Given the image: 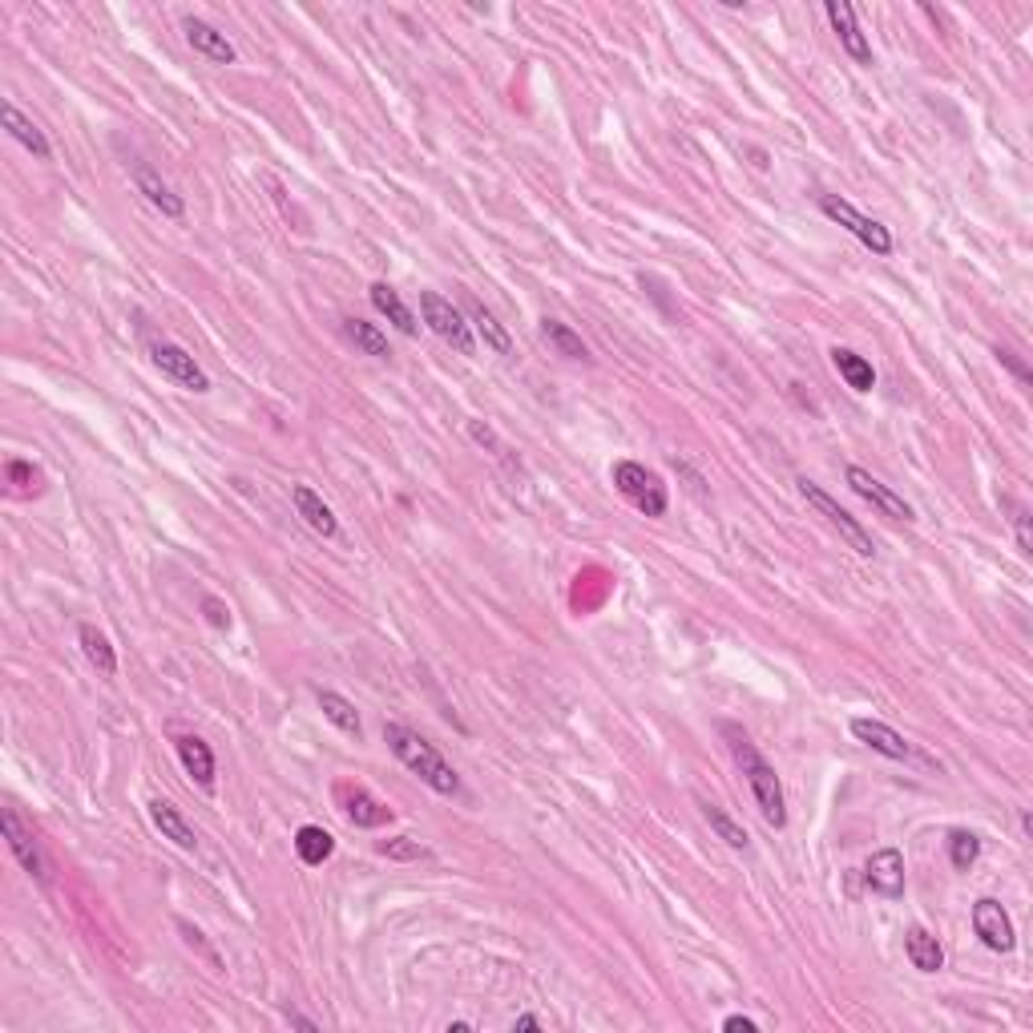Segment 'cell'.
<instances>
[{
	"label": "cell",
	"instance_id": "6",
	"mask_svg": "<svg viewBox=\"0 0 1033 1033\" xmlns=\"http://www.w3.org/2000/svg\"><path fill=\"white\" fill-rule=\"evenodd\" d=\"M820 210H824L832 222H840V226H848L864 247L872 250V255H893V235H888V226L876 219H869V214H860V210L848 202V198H836V194H820Z\"/></svg>",
	"mask_w": 1033,
	"mask_h": 1033
},
{
	"label": "cell",
	"instance_id": "35",
	"mask_svg": "<svg viewBox=\"0 0 1033 1033\" xmlns=\"http://www.w3.org/2000/svg\"><path fill=\"white\" fill-rule=\"evenodd\" d=\"M202 614H207V622L214 626V630H231V610H226V602H219V598H202Z\"/></svg>",
	"mask_w": 1033,
	"mask_h": 1033
},
{
	"label": "cell",
	"instance_id": "15",
	"mask_svg": "<svg viewBox=\"0 0 1033 1033\" xmlns=\"http://www.w3.org/2000/svg\"><path fill=\"white\" fill-rule=\"evenodd\" d=\"M864 881H869L872 893L900 896V893H905V856L896 852V848H881V852H872L869 864H864Z\"/></svg>",
	"mask_w": 1033,
	"mask_h": 1033
},
{
	"label": "cell",
	"instance_id": "34",
	"mask_svg": "<svg viewBox=\"0 0 1033 1033\" xmlns=\"http://www.w3.org/2000/svg\"><path fill=\"white\" fill-rule=\"evenodd\" d=\"M997 359H1001V364H1006L1009 372L1018 376V384H1033V372H1030V364H1025V359H1021L1018 352H1013V347H997Z\"/></svg>",
	"mask_w": 1033,
	"mask_h": 1033
},
{
	"label": "cell",
	"instance_id": "4",
	"mask_svg": "<svg viewBox=\"0 0 1033 1033\" xmlns=\"http://www.w3.org/2000/svg\"><path fill=\"white\" fill-rule=\"evenodd\" d=\"M420 316H425L428 328L436 331L444 344H453L460 356H472V352H477L472 323H465V311L453 307V299H444L436 291H420Z\"/></svg>",
	"mask_w": 1033,
	"mask_h": 1033
},
{
	"label": "cell",
	"instance_id": "2",
	"mask_svg": "<svg viewBox=\"0 0 1033 1033\" xmlns=\"http://www.w3.org/2000/svg\"><path fill=\"white\" fill-rule=\"evenodd\" d=\"M384 743L388 751L413 775H420L436 796H456V791H460V775L453 772V763L428 743L420 730L404 727V723H384Z\"/></svg>",
	"mask_w": 1033,
	"mask_h": 1033
},
{
	"label": "cell",
	"instance_id": "14",
	"mask_svg": "<svg viewBox=\"0 0 1033 1033\" xmlns=\"http://www.w3.org/2000/svg\"><path fill=\"white\" fill-rule=\"evenodd\" d=\"M182 33H186L194 53H202L207 61H214V65H235V57H238L235 45L226 41V33H219L214 25L198 21V16H186V21H182Z\"/></svg>",
	"mask_w": 1033,
	"mask_h": 1033
},
{
	"label": "cell",
	"instance_id": "20",
	"mask_svg": "<svg viewBox=\"0 0 1033 1033\" xmlns=\"http://www.w3.org/2000/svg\"><path fill=\"white\" fill-rule=\"evenodd\" d=\"M179 759L186 775H190L198 787H214V751H210L198 735H182L179 739Z\"/></svg>",
	"mask_w": 1033,
	"mask_h": 1033
},
{
	"label": "cell",
	"instance_id": "5",
	"mask_svg": "<svg viewBox=\"0 0 1033 1033\" xmlns=\"http://www.w3.org/2000/svg\"><path fill=\"white\" fill-rule=\"evenodd\" d=\"M799 493H803V501H808V505H812L820 517H827V525H832V529H840V538L848 541V545H852L860 557H876V541H872L869 529L856 521L848 509H840V505H836V501H832V496H827L820 484L803 477V481H799Z\"/></svg>",
	"mask_w": 1033,
	"mask_h": 1033
},
{
	"label": "cell",
	"instance_id": "13",
	"mask_svg": "<svg viewBox=\"0 0 1033 1033\" xmlns=\"http://www.w3.org/2000/svg\"><path fill=\"white\" fill-rule=\"evenodd\" d=\"M134 186H138V194L153 210H162L165 219H182V210H186L182 194H174V186H170L150 162H134Z\"/></svg>",
	"mask_w": 1033,
	"mask_h": 1033
},
{
	"label": "cell",
	"instance_id": "37",
	"mask_svg": "<svg viewBox=\"0 0 1033 1033\" xmlns=\"http://www.w3.org/2000/svg\"><path fill=\"white\" fill-rule=\"evenodd\" d=\"M723 1030H727V1033H755L759 1025L751 1018H743V1013H735V1018L723 1021Z\"/></svg>",
	"mask_w": 1033,
	"mask_h": 1033
},
{
	"label": "cell",
	"instance_id": "36",
	"mask_svg": "<svg viewBox=\"0 0 1033 1033\" xmlns=\"http://www.w3.org/2000/svg\"><path fill=\"white\" fill-rule=\"evenodd\" d=\"M1013 521H1018V545H1021V550H1025V553H1030V550H1033V538H1030V513L1018 509V517H1013Z\"/></svg>",
	"mask_w": 1033,
	"mask_h": 1033
},
{
	"label": "cell",
	"instance_id": "28",
	"mask_svg": "<svg viewBox=\"0 0 1033 1033\" xmlns=\"http://www.w3.org/2000/svg\"><path fill=\"white\" fill-rule=\"evenodd\" d=\"M77 638H82L85 659L94 662L101 675H118V654H113L110 638L101 635V630H94V626H82V630H77Z\"/></svg>",
	"mask_w": 1033,
	"mask_h": 1033
},
{
	"label": "cell",
	"instance_id": "23",
	"mask_svg": "<svg viewBox=\"0 0 1033 1033\" xmlns=\"http://www.w3.org/2000/svg\"><path fill=\"white\" fill-rule=\"evenodd\" d=\"M905 952H909L912 969H921V973H937L940 964H945V949H940L937 937H933L929 929H909Z\"/></svg>",
	"mask_w": 1033,
	"mask_h": 1033
},
{
	"label": "cell",
	"instance_id": "11",
	"mask_svg": "<svg viewBox=\"0 0 1033 1033\" xmlns=\"http://www.w3.org/2000/svg\"><path fill=\"white\" fill-rule=\"evenodd\" d=\"M848 484H852L856 496H864L872 509H881L884 517H893V521H912V517H917L905 496L893 493L888 484H881L869 469H860V465H852V469H848Z\"/></svg>",
	"mask_w": 1033,
	"mask_h": 1033
},
{
	"label": "cell",
	"instance_id": "33",
	"mask_svg": "<svg viewBox=\"0 0 1033 1033\" xmlns=\"http://www.w3.org/2000/svg\"><path fill=\"white\" fill-rule=\"evenodd\" d=\"M380 852L384 856H396V860H420V856H428L425 848L416 840H408V836H396V840L380 844Z\"/></svg>",
	"mask_w": 1033,
	"mask_h": 1033
},
{
	"label": "cell",
	"instance_id": "29",
	"mask_svg": "<svg viewBox=\"0 0 1033 1033\" xmlns=\"http://www.w3.org/2000/svg\"><path fill=\"white\" fill-rule=\"evenodd\" d=\"M319 706H323V715L344 730V735H356V739L364 735V723H359L356 706L347 703L344 694H335V690H319Z\"/></svg>",
	"mask_w": 1033,
	"mask_h": 1033
},
{
	"label": "cell",
	"instance_id": "10",
	"mask_svg": "<svg viewBox=\"0 0 1033 1033\" xmlns=\"http://www.w3.org/2000/svg\"><path fill=\"white\" fill-rule=\"evenodd\" d=\"M973 929H977V937L985 949L993 952H1009L1013 945H1018V933H1013V921H1009V912L1001 900H977L973 905Z\"/></svg>",
	"mask_w": 1033,
	"mask_h": 1033
},
{
	"label": "cell",
	"instance_id": "12",
	"mask_svg": "<svg viewBox=\"0 0 1033 1033\" xmlns=\"http://www.w3.org/2000/svg\"><path fill=\"white\" fill-rule=\"evenodd\" d=\"M824 13H827V21H832V28H836V37H840L844 53L852 57V61H860V65H872V45H869V37L860 33V25H856L852 4H848V0H827Z\"/></svg>",
	"mask_w": 1033,
	"mask_h": 1033
},
{
	"label": "cell",
	"instance_id": "30",
	"mask_svg": "<svg viewBox=\"0 0 1033 1033\" xmlns=\"http://www.w3.org/2000/svg\"><path fill=\"white\" fill-rule=\"evenodd\" d=\"M703 815H706V824L715 827V832H718V840L727 844V848H735V852H743L747 844H751V836H747L743 827L735 824V820H730V815L723 812V808H715V803H703Z\"/></svg>",
	"mask_w": 1033,
	"mask_h": 1033
},
{
	"label": "cell",
	"instance_id": "1",
	"mask_svg": "<svg viewBox=\"0 0 1033 1033\" xmlns=\"http://www.w3.org/2000/svg\"><path fill=\"white\" fill-rule=\"evenodd\" d=\"M723 739H727V747H730V759H735V763H739V772L747 775L751 796H755L763 820H767L772 827H784L787 824V803H784V784H779L775 767L763 755H759V747L751 743V735H747L743 727L723 723Z\"/></svg>",
	"mask_w": 1033,
	"mask_h": 1033
},
{
	"label": "cell",
	"instance_id": "25",
	"mask_svg": "<svg viewBox=\"0 0 1033 1033\" xmlns=\"http://www.w3.org/2000/svg\"><path fill=\"white\" fill-rule=\"evenodd\" d=\"M295 852H299V860H304L307 869H319V864L331 860V852H335V836L316 824H304L295 832Z\"/></svg>",
	"mask_w": 1033,
	"mask_h": 1033
},
{
	"label": "cell",
	"instance_id": "32",
	"mask_svg": "<svg viewBox=\"0 0 1033 1033\" xmlns=\"http://www.w3.org/2000/svg\"><path fill=\"white\" fill-rule=\"evenodd\" d=\"M9 484H13V493L16 496H28V493H37L41 489V472L33 469L28 460H9Z\"/></svg>",
	"mask_w": 1033,
	"mask_h": 1033
},
{
	"label": "cell",
	"instance_id": "18",
	"mask_svg": "<svg viewBox=\"0 0 1033 1033\" xmlns=\"http://www.w3.org/2000/svg\"><path fill=\"white\" fill-rule=\"evenodd\" d=\"M0 118H4V130H9V138L21 142L37 162H49L53 158V146H49V138H45V130L33 118H25V113L16 110L13 101H4V110H0Z\"/></svg>",
	"mask_w": 1033,
	"mask_h": 1033
},
{
	"label": "cell",
	"instance_id": "22",
	"mask_svg": "<svg viewBox=\"0 0 1033 1033\" xmlns=\"http://www.w3.org/2000/svg\"><path fill=\"white\" fill-rule=\"evenodd\" d=\"M372 307L388 319V323H396V328L404 331V335H416L413 307L399 299V291H396V287H388V283H372Z\"/></svg>",
	"mask_w": 1033,
	"mask_h": 1033
},
{
	"label": "cell",
	"instance_id": "27",
	"mask_svg": "<svg viewBox=\"0 0 1033 1033\" xmlns=\"http://www.w3.org/2000/svg\"><path fill=\"white\" fill-rule=\"evenodd\" d=\"M344 335L352 340V344L364 352V356H376V359H388L392 356V347H388V335L376 323H364V319H344Z\"/></svg>",
	"mask_w": 1033,
	"mask_h": 1033
},
{
	"label": "cell",
	"instance_id": "21",
	"mask_svg": "<svg viewBox=\"0 0 1033 1033\" xmlns=\"http://www.w3.org/2000/svg\"><path fill=\"white\" fill-rule=\"evenodd\" d=\"M832 368L844 376V384L852 388V392H872V388H876L872 364L860 356V352H852V347H832Z\"/></svg>",
	"mask_w": 1033,
	"mask_h": 1033
},
{
	"label": "cell",
	"instance_id": "17",
	"mask_svg": "<svg viewBox=\"0 0 1033 1033\" xmlns=\"http://www.w3.org/2000/svg\"><path fill=\"white\" fill-rule=\"evenodd\" d=\"M291 505H295V513L304 517V525L311 529V533H319V538H335V533H340L335 513L319 501V493L311 489V484H291Z\"/></svg>",
	"mask_w": 1033,
	"mask_h": 1033
},
{
	"label": "cell",
	"instance_id": "38",
	"mask_svg": "<svg viewBox=\"0 0 1033 1033\" xmlns=\"http://www.w3.org/2000/svg\"><path fill=\"white\" fill-rule=\"evenodd\" d=\"M521 1030H541V1018H533V1013H521V1018L513 1021V1033H521Z\"/></svg>",
	"mask_w": 1033,
	"mask_h": 1033
},
{
	"label": "cell",
	"instance_id": "8",
	"mask_svg": "<svg viewBox=\"0 0 1033 1033\" xmlns=\"http://www.w3.org/2000/svg\"><path fill=\"white\" fill-rule=\"evenodd\" d=\"M0 827H4V840H9V848H13V856L21 860V869L33 876V881H49V872H45V860H41V848H37V840H33V827L16 815L13 803H4L0 808Z\"/></svg>",
	"mask_w": 1033,
	"mask_h": 1033
},
{
	"label": "cell",
	"instance_id": "26",
	"mask_svg": "<svg viewBox=\"0 0 1033 1033\" xmlns=\"http://www.w3.org/2000/svg\"><path fill=\"white\" fill-rule=\"evenodd\" d=\"M541 340L557 352V356L565 359H590V347L581 344V335L569 323H562V319H541Z\"/></svg>",
	"mask_w": 1033,
	"mask_h": 1033
},
{
	"label": "cell",
	"instance_id": "16",
	"mask_svg": "<svg viewBox=\"0 0 1033 1033\" xmlns=\"http://www.w3.org/2000/svg\"><path fill=\"white\" fill-rule=\"evenodd\" d=\"M150 820H153V827L162 832V840H170L174 848H182V852H194V848H198V832H194V824L179 812V808H174V803H170V799H153Z\"/></svg>",
	"mask_w": 1033,
	"mask_h": 1033
},
{
	"label": "cell",
	"instance_id": "31",
	"mask_svg": "<svg viewBox=\"0 0 1033 1033\" xmlns=\"http://www.w3.org/2000/svg\"><path fill=\"white\" fill-rule=\"evenodd\" d=\"M977 856H981V840L973 836V832L957 827V832L949 836V860H952V869L969 872L973 864H977Z\"/></svg>",
	"mask_w": 1033,
	"mask_h": 1033
},
{
	"label": "cell",
	"instance_id": "3",
	"mask_svg": "<svg viewBox=\"0 0 1033 1033\" xmlns=\"http://www.w3.org/2000/svg\"><path fill=\"white\" fill-rule=\"evenodd\" d=\"M610 481H614V489H618L638 513H647V517H662V513H666V484H662L659 472L647 469V465H638V460H614Z\"/></svg>",
	"mask_w": 1033,
	"mask_h": 1033
},
{
	"label": "cell",
	"instance_id": "19",
	"mask_svg": "<svg viewBox=\"0 0 1033 1033\" xmlns=\"http://www.w3.org/2000/svg\"><path fill=\"white\" fill-rule=\"evenodd\" d=\"M340 799H344V812L356 827H384L392 820V808H384L368 787L344 784L340 787Z\"/></svg>",
	"mask_w": 1033,
	"mask_h": 1033
},
{
	"label": "cell",
	"instance_id": "7",
	"mask_svg": "<svg viewBox=\"0 0 1033 1033\" xmlns=\"http://www.w3.org/2000/svg\"><path fill=\"white\" fill-rule=\"evenodd\" d=\"M852 735L884 759H896V763H929V767H933V759L921 755L905 735H896V730L888 727V723H881V718H852Z\"/></svg>",
	"mask_w": 1033,
	"mask_h": 1033
},
{
	"label": "cell",
	"instance_id": "24",
	"mask_svg": "<svg viewBox=\"0 0 1033 1033\" xmlns=\"http://www.w3.org/2000/svg\"><path fill=\"white\" fill-rule=\"evenodd\" d=\"M465 311H469L472 328H477V335L484 340V347H493L496 356H509V352H513V340H509V331L496 323L493 311H489L484 304H477V299H469V304H465Z\"/></svg>",
	"mask_w": 1033,
	"mask_h": 1033
},
{
	"label": "cell",
	"instance_id": "9",
	"mask_svg": "<svg viewBox=\"0 0 1033 1033\" xmlns=\"http://www.w3.org/2000/svg\"><path fill=\"white\" fill-rule=\"evenodd\" d=\"M150 356H153V368L162 376H170L174 384H182V388H190V392H210V376L198 368V359L186 352V347H179V344H153L150 347Z\"/></svg>",
	"mask_w": 1033,
	"mask_h": 1033
}]
</instances>
